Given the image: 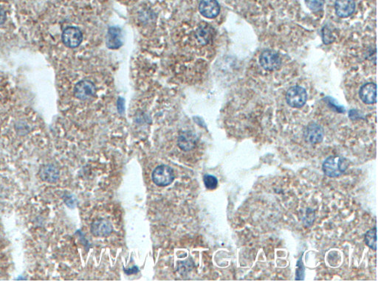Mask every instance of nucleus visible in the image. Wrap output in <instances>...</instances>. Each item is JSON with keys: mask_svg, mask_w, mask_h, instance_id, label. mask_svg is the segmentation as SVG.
<instances>
[{"mask_svg": "<svg viewBox=\"0 0 378 281\" xmlns=\"http://www.w3.org/2000/svg\"><path fill=\"white\" fill-rule=\"evenodd\" d=\"M62 41L65 46L70 48H77L83 40L82 31L78 28L69 27L62 32Z\"/></svg>", "mask_w": 378, "mask_h": 281, "instance_id": "39448f33", "label": "nucleus"}, {"mask_svg": "<svg viewBox=\"0 0 378 281\" xmlns=\"http://www.w3.org/2000/svg\"><path fill=\"white\" fill-rule=\"evenodd\" d=\"M349 161L342 156H330L322 164L323 173L329 178L341 176L349 168Z\"/></svg>", "mask_w": 378, "mask_h": 281, "instance_id": "f257e3e1", "label": "nucleus"}, {"mask_svg": "<svg viewBox=\"0 0 378 281\" xmlns=\"http://www.w3.org/2000/svg\"><path fill=\"white\" fill-rule=\"evenodd\" d=\"M204 184L208 190H214L218 186V180L213 175L205 174L203 178Z\"/></svg>", "mask_w": 378, "mask_h": 281, "instance_id": "f3484780", "label": "nucleus"}, {"mask_svg": "<svg viewBox=\"0 0 378 281\" xmlns=\"http://www.w3.org/2000/svg\"><path fill=\"white\" fill-rule=\"evenodd\" d=\"M307 99L306 90L299 86L291 88L286 94V100L292 108H301L306 104Z\"/></svg>", "mask_w": 378, "mask_h": 281, "instance_id": "7ed1b4c3", "label": "nucleus"}, {"mask_svg": "<svg viewBox=\"0 0 378 281\" xmlns=\"http://www.w3.org/2000/svg\"><path fill=\"white\" fill-rule=\"evenodd\" d=\"M40 174V178L44 181L54 182L59 178V172L58 169L52 164H47L42 168Z\"/></svg>", "mask_w": 378, "mask_h": 281, "instance_id": "ddd939ff", "label": "nucleus"}, {"mask_svg": "<svg viewBox=\"0 0 378 281\" xmlns=\"http://www.w3.org/2000/svg\"><path fill=\"white\" fill-rule=\"evenodd\" d=\"M196 36L201 44H207L211 38V29L206 26H200L197 29Z\"/></svg>", "mask_w": 378, "mask_h": 281, "instance_id": "dca6fc26", "label": "nucleus"}, {"mask_svg": "<svg viewBox=\"0 0 378 281\" xmlns=\"http://www.w3.org/2000/svg\"><path fill=\"white\" fill-rule=\"evenodd\" d=\"M199 10L204 17L213 18L218 16L220 7L217 0H202L199 6Z\"/></svg>", "mask_w": 378, "mask_h": 281, "instance_id": "6e6552de", "label": "nucleus"}, {"mask_svg": "<svg viewBox=\"0 0 378 281\" xmlns=\"http://www.w3.org/2000/svg\"><path fill=\"white\" fill-rule=\"evenodd\" d=\"M295 276H296V280H303L304 278V266L303 265L302 258H300L297 262L296 271H295Z\"/></svg>", "mask_w": 378, "mask_h": 281, "instance_id": "6ab92c4d", "label": "nucleus"}, {"mask_svg": "<svg viewBox=\"0 0 378 281\" xmlns=\"http://www.w3.org/2000/svg\"><path fill=\"white\" fill-rule=\"evenodd\" d=\"M6 20V13L4 9L0 7V26L4 24Z\"/></svg>", "mask_w": 378, "mask_h": 281, "instance_id": "aec40b11", "label": "nucleus"}, {"mask_svg": "<svg viewBox=\"0 0 378 281\" xmlns=\"http://www.w3.org/2000/svg\"><path fill=\"white\" fill-rule=\"evenodd\" d=\"M259 63L264 70H274L281 66V60L276 52L271 50H266L263 51L259 57Z\"/></svg>", "mask_w": 378, "mask_h": 281, "instance_id": "20e7f679", "label": "nucleus"}, {"mask_svg": "<svg viewBox=\"0 0 378 281\" xmlns=\"http://www.w3.org/2000/svg\"><path fill=\"white\" fill-rule=\"evenodd\" d=\"M359 94L364 104H375L377 102V85L374 83L365 84L360 88Z\"/></svg>", "mask_w": 378, "mask_h": 281, "instance_id": "1a4fd4ad", "label": "nucleus"}, {"mask_svg": "<svg viewBox=\"0 0 378 281\" xmlns=\"http://www.w3.org/2000/svg\"><path fill=\"white\" fill-rule=\"evenodd\" d=\"M336 14L341 18H346L354 13L355 10V2L354 0H336Z\"/></svg>", "mask_w": 378, "mask_h": 281, "instance_id": "9b49d317", "label": "nucleus"}, {"mask_svg": "<svg viewBox=\"0 0 378 281\" xmlns=\"http://www.w3.org/2000/svg\"><path fill=\"white\" fill-rule=\"evenodd\" d=\"M152 178L154 182L160 187L169 186L175 178L173 169L165 164L157 167L152 173Z\"/></svg>", "mask_w": 378, "mask_h": 281, "instance_id": "f03ea898", "label": "nucleus"}, {"mask_svg": "<svg viewBox=\"0 0 378 281\" xmlns=\"http://www.w3.org/2000/svg\"><path fill=\"white\" fill-rule=\"evenodd\" d=\"M121 32L120 29H117L116 28H110L107 34V43L109 48L112 49H116L119 48L122 42L121 40Z\"/></svg>", "mask_w": 378, "mask_h": 281, "instance_id": "4468645a", "label": "nucleus"}, {"mask_svg": "<svg viewBox=\"0 0 378 281\" xmlns=\"http://www.w3.org/2000/svg\"><path fill=\"white\" fill-rule=\"evenodd\" d=\"M96 86L93 82L88 80H82L76 85L74 88V94L80 100H87L94 96Z\"/></svg>", "mask_w": 378, "mask_h": 281, "instance_id": "0eeeda50", "label": "nucleus"}, {"mask_svg": "<svg viewBox=\"0 0 378 281\" xmlns=\"http://www.w3.org/2000/svg\"><path fill=\"white\" fill-rule=\"evenodd\" d=\"M113 226L105 220H98L91 225V232L96 237H107L113 232Z\"/></svg>", "mask_w": 378, "mask_h": 281, "instance_id": "9d476101", "label": "nucleus"}, {"mask_svg": "<svg viewBox=\"0 0 378 281\" xmlns=\"http://www.w3.org/2000/svg\"><path fill=\"white\" fill-rule=\"evenodd\" d=\"M305 2L308 8L312 12H318L323 8L325 0H305Z\"/></svg>", "mask_w": 378, "mask_h": 281, "instance_id": "a211bd4d", "label": "nucleus"}, {"mask_svg": "<svg viewBox=\"0 0 378 281\" xmlns=\"http://www.w3.org/2000/svg\"><path fill=\"white\" fill-rule=\"evenodd\" d=\"M365 244L373 250H377V228L374 226L365 234L364 238Z\"/></svg>", "mask_w": 378, "mask_h": 281, "instance_id": "2eb2a0df", "label": "nucleus"}, {"mask_svg": "<svg viewBox=\"0 0 378 281\" xmlns=\"http://www.w3.org/2000/svg\"><path fill=\"white\" fill-rule=\"evenodd\" d=\"M323 136H324V132L323 128L318 124H309L304 130V138L308 144H320L323 140Z\"/></svg>", "mask_w": 378, "mask_h": 281, "instance_id": "423d86ee", "label": "nucleus"}, {"mask_svg": "<svg viewBox=\"0 0 378 281\" xmlns=\"http://www.w3.org/2000/svg\"><path fill=\"white\" fill-rule=\"evenodd\" d=\"M178 146L184 152H189L195 147L196 138L194 134L185 132L180 134L178 138Z\"/></svg>", "mask_w": 378, "mask_h": 281, "instance_id": "f8f14e48", "label": "nucleus"}]
</instances>
